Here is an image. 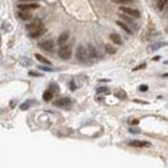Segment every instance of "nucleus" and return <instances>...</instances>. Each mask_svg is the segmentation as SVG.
Wrapping results in <instances>:
<instances>
[{"label": "nucleus", "instance_id": "f257e3e1", "mask_svg": "<svg viewBox=\"0 0 168 168\" xmlns=\"http://www.w3.org/2000/svg\"><path fill=\"white\" fill-rule=\"evenodd\" d=\"M44 31H45V28H44L41 20H39V18L34 20L32 22L30 23V25H27V32H28V35H30L31 38H34V39L39 38L41 34H44Z\"/></svg>", "mask_w": 168, "mask_h": 168}, {"label": "nucleus", "instance_id": "f03ea898", "mask_svg": "<svg viewBox=\"0 0 168 168\" xmlns=\"http://www.w3.org/2000/svg\"><path fill=\"white\" fill-rule=\"evenodd\" d=\"M58 56L61 57L62 59H69L71 57V48L69 45H63L62 44L58 49Z\"/></svg>", "mask_w": 168, "mask_h": 168}, {"label": "nucleus", "instance_id": "7ed1b4c3", "mask_svg": "<svg viewBox=\"0 0 168 168\" xmlns=\"http://www.w3.org/2000/svg\"><path fill=\"white\" fill-rule=\"evenodd\" d=\"M71 103H72V101L70 100V98H66V97H63V98H59V100L54 101V102H53V105H54V106H57V107L69 109L70 106H71Z\"/></svg>", "mask_w": 168, "mask_h": 168}, {"label": "nucleus", "instance_id": "20e7f679", "mask_svg": "<svg viewBox=\"0 0 168 168\" xmlns=\"http://www.w3.org/2000/svg\"><path fill=\"white\" fill-rule=\"evenodd\" d=\"M39 47H40L43 51H45V52H52L54 49V43L51 40V39H47V40H43V41H40L39 43Z\"/></svg>", "mask_w": 168, "mask_h": 168}, {"label": "nucleus", "instance_id": "39448f33", "mask_svg": "<svg viewBox=\"0 0 168 168\" xmlns=\"http://www.w3.org/2000/svg\"><path fill=\"white\" fill-rule=\"evenodd\" d=\"M120 12H123L124 14H128L131 17L134 18H138L140 17V12L137 9H133V8H129V7H120Z\"/></svg>", "mask_w": 168, "mask_h": 168}, {"label": "nucleus", "instance_id": "423d86ee", "mask_svg": "<svg viewBox=\"0 0 168 168\" xmlns=\"http://www.w3.org/2000/svg\"><path fill=\"white\" fill-rule=\"evenodd\" d=\"M36 8H39V4H36V3H21V4H18L20 10H30L36 9Z\"/></svg>", "mask_w": 168, "mask_h": 168}, {"label": "nucleus", "instance_id": "0eeeda50", "mask_svg": "<svg viewBox=\"0 0 168 168\" xmlns=\"http://www.w3.org/2000/svg\"><path fill=\"white\" fill-rule=\"evenodd\" d=\"M129 145H131V146H134V147H149L150 146V142L133 140V141H129Z\"/></svg>", "mask_w": 168, "mask_h": 168}, {"label": "nucleus", "instance_id": "6e6552de", "mask_svg": "<svg viewBox=\"0 0 168 168\" xmlns=\"http://www.w3.org/2000/svg\"><path fill=\"white\" fill-rule=\"evenodd\" d=\"M69 36H70V32H69V31H63V32H62L61 35L58 36V40H57L58 45H62V44L66 43L67 39H69Z\"/></svg>", "mask_w": 168, "mask_h": 168}, {"label": "nucleus", "instance_id": "1a4fd4ad", "mask_svg": "<svg viewBox=\"0 0 168 168\" xmlns=\"http://www.w3.org/2000/svg\"><path fill=\"white\" fill-rule=\"evenodd\" d=\"M18 17L23 21H30L32 16H31V13H28L27 10H20V12H18Z\"/></svg>", "mask_w": 168, "mask_h": 168}, {"label": "nucleus", "instance_id": "9d476101", "mask_svg": "<svg viewBox=\"0 0 168 168\" xmlns=\"http://www.w3.org/2000/svg\"><path fill=\"white\" fill-rule=\"evenodd\" d=\"M110 39H111V41H114V43H115V44H118V45H120V44L123 43L121 38L118 35V34H115V32L110 34Z\"/></svg>", "mask_w": 168, "mask_h": 168}, {"label": "nucleus", "instance_id": "9b49d317", "mask_svg": "<svg viewBox=\"0 0 168 168\" xmlns=\"http://www.w3.org/2000/svg\"><path fill=\"white\" fill-rule=\"evenodd\" d=\"M116 25H118V26H120V27L123 28V30L125 31L127 34H132V28L129 27L128 25H125V23H124V22H120V21H118V22H116Z\"/></svg>", "mask_w": 168, "mask_h": 168}, {"label": "nucleus", "instance_id": "f8f14e48", "mask_svg": "<svg viewBox=\"0 0 168 168\" xmlns=\"http://www.w3.org/2000/svg\"><path fill=\"white\" fill-rule=\"evenodd\" d=\"M49 90H51L52 93H58L59 92L58 84H57V83H54V82H52L51 84H49Z\"/></svg>", "mask_w": 168, "mask_h": 168}, {"label": "nucleus", "instance_id": "ddd939ff", "mask_svg": "<svg viewBox=\"0 0 168 168\" xmlns=\"http://www.w3.org/2000/svg\"><path fill=\"white\" fill-rule=\"evenodd\" d=\"M52 98H53V93L51 92V90H45V92L43 93V100L44 101H47V102H48V101H51Z\"/></svg>", "mask_w": 168, "mask_h": 168}, {"label": "nucleus", "instance_id": "4468645a", "mask_svg": "<svg viewBox=\"0 0 168 168\" xmlns=\"http://www.w3.org/2000/svg\"><path fill=\"white\" fill-rule=\"evenodd\" d=\"M35 58L38 59V61H40L41 63H45V65H51V62H49L48 59L45 58V57H43V56H41V54H38V53H36V54H35Z\"/></svg>", "mask_w": 168, "mask_h": 168}, {"label": "nucleus", "instance_id": "2eb2a0df", "mask_svg": "<svg viewBox=\"0 0 168 168\" xmlns=\"http://www.w3.org/2000/svg\"><path fill=\"white\" fill-rule=\"evenodd\" d=\"M20 62L23 65V66H31V63H32V61H31L30 58H26V57H21Z\"/></svg>", "mask_w": 168, "mask_h": 168}, {"label": "nucleus", "instance_id": "dca6fc26", "mask_svg": "<svg viewBox=\"0 0 168 168\" xmlns=\"http://www.w3.org/2000/svg\"><path fill=\"white\" fill-rule=\"evenodd\" d=\"M163 45H165V43H155V44H151V45H150V51H157V49L162 48Z\"/></svg>", "mask_w": 168, "mask_h": 168}, {"label": "nucleus", "instance_id": "f3484780", "mask_svg": "<svg viewBox=\"0 0 168 168\" xmlns=\"http://www.w3.org/2000/svg\"><path fill=\"white\" fill-rule=\"evenodd\" d=\"M115 96L118 98H120V100H124V98L127 97V94H125V92H124L123 89H120V90H116L115 92Z\"/></svg>", "mask_w": 168, "mask_h": 168}, {"label": "nucleus", "instance_id": "a211bd4d", "mask_svg": "<svg viewBox=\"0 0 168 168\" xmlns=\"http://www.w3.org/2000/svg\"><path fill=\"white\" fill-rule=\"evenodd\" d=\"M32 103H34V101H26L25 103H22V105H21V110H27V109L30 107Z\"/></svg>", "mask_w": 168, "mask_h": 168}, {"label": "nucleus", "instance_id": "6ab92c4d", "mask_svg": "<svg viewBox=\"0 0 168 168\" xmlns=\"http://www.w3.org/2000/svg\"><path fill=\"white\" fill-rule=\"evenodd\" d=\"M105 48H106V52H107V53H110V54H114V53L116 52V49L114 48L113 45H110V44H107V45H106Z\"/></svg>", "mask_w": 168, "mask_h": 168}, {"label": "nucleus", "instance_id": "aec40b11", "mask_svg": "<svg viewBox=\"0 0 168 168\" xmlns=\"http://www.w3.org/2000/svg\"><path fill=\"white\" fill-rule=\"evenodd\" d=\"M121 17H123V18H124V20H125V21H127V23H128V25H129V26H131V25H132V26H133V27H134V28H137V25H136V23H134V22H133V21H132V20H131V18H128V17H127V16H121Z\"/></svg>", "mask_w": 168, "mask_h": 168}, {"label": "nucleus", "instance_id": "412c9836", "mask_svg": "<svg viewBox=\"0 0 168 168\" xmlns=\"http://www.w3.org/2000/svg\"><path fill=\"white\" fill-rule=\"evenodd\" d=\"M97 93H103V94H109V93H110V90H109L106 87H100V88L97 89Z\"/></svg>", "mask_w": 168, "mask_h": 168}, {"label": "nucleus", "instance_id": "4be33fe9", "mask_svg": "<svg viewBox=\"0 0 168 168\" xmlns=\"http://www.w3.org/2000/svg\"><path fill=\"white\" fill-rule=\"evenodd\" d=\"M165 4H167V0H158V8H159L160 10L164 9Z\"/></svg>", "mask_w": 168, "mask_h": 168}, {"label": "nucleus", "instance_id": "5701e85b", "mask_svg": "<svg viewBox=\"0 0 168 168\" xmlns=\"http://www.w3.org/2000/svg\"><path fill=\"white\" fill-rule=\"evenodd\" d=\"M113 1L116 4H131L133 0H113Z\"/></svg>", "mask_w": 168, "mask_h": 168}, {"label": "nucleus", "instance_id": "b1692460", "mask_svg": "<svg viewBox=\"0 0 168 168\" xmlns=\"http://www.w3.org/2000/svg\"><path fill=\"white\" fill-rule=\"evenodd\" d=\"M38 69L43 70V71H54V69H53V67H51L49 65H48V66H39Z\"/></svg>", "mask_w": 168, "mask_h": 168}, {"label": "nucleus", "instance_id": "393cba45", "mask_svg": "<svg viewBox=\"0 0 168 168\" xmlns=\"http://www.w3.org/2000/svg\"><path fill=\"white\" fill-rule=\"evenodd\" d=\"M138 90H141V92H146V90H147V85H146V84L140 85V87H138Z\"/></svg>", "mask_w": 168, "mask_h": 168}, {"label": "nucleus", "instance_id": "a878e982", "mask_svg": "<svg viewBox=\"0 0 168 168\" xmlns=\"http://www.w3.org/2000/svg\"><path fill=\"white\" fill-rule=\"evenodd\" d=\"M28 75L30 76H41L40 72H35V71H28Z\"/></svg>", "mask_w": 168, "mask_h": 168}, {"label": "nucleus", "instance_id": "bb28decb", "mask_svg": "<svg viewBox=\"0 0 168 168\" xmlns=\"http://www.w3.org/2000/svg\"><path fill=\"white\" fill-rule=\"evenodd\" d=\"M129 132H131V133H138L140 129H137V128H131V129H129Z\"/></svg>", "mask_w": 168, "mask_h": 168}, {"label": "nucleus", "instance_id": "cd10ccee", "mask_svg": "<svg viewBox=\"0 0 168 168\" xmlns=\"http://www.w3.org/2000/svg\"><path fill=\"white\" fill-rule=\"evenodd\" d=\"M144 67H146V63H142V65H140V66H137L136 69H133V70H141V69H144Z\"/></svg>", "mask_w": 168, "mask_h": 168}, {"label": "nucleus", "instance_id": "c85d7f7f", "mask_svg": "<svg viewBox=\"0 0 168 168\" xmlns=\"http://www.w3.org/2000/svg\"><path fill=\"white\" fill-rule=\"evenodd\" d=\"M38 0H20V3H35Z\"/></svg>", "mask_w": 168, "mask_h": 168}, {"label": "nucleus", "instance_id": "c756f323", "mask_svg": "<svg viewBox=\"0 0 168 168\" xmlns=\"http://www.w3.org/2000/svg\"><path fill=\"white\" fill-rule=\"evenodd\" d=\"M70 87H71V89H72V90H75V88H76V87H75V84H74V82L70 83Z\"/></svg>", "mask_w": 168, "mask_h": 168}, {"label": "nucleus", "instance_id": "7c9ffc66", "mask_svg": "<svg viewBox=\"0 0 168 168\" xmlns=\"http://www.w3.org/2000/svg\"><path fill=\"white\" fill-rule=\"evenodd\" d=\"M132 124H134V125H136V124H138V120H137V119H133V120L131 121Z\"/></svg>", "mask_w": 168, "mask_h": 168}]
</instances>
